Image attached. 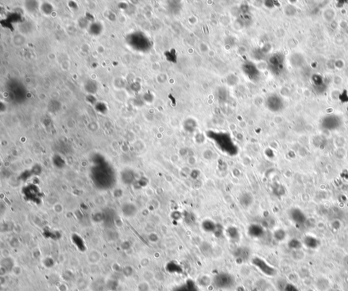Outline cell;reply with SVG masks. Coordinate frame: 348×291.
Wrapping results in <instances>:
<instances>
[{
  "label": "cell",
  "instance_id": "obj_1",
  "mask_svg": "<svg viewBox=\"0 0 348 291\" xmlns=\"http://www.w3.org/2000/svg\"><path fill=\"white\" fill-rule=\"evenodd\" d=\"M213 136H210L211 138H213L214 140L216 142L218 146L219 147L222 151L225 152L227 154L230 155L235 154L237 153V148L233 144L230 135L224 133H214Z\"/></svg>",
  "mask_w": 348,
  "mask_h": 291
},
{
  "label": "cell",
  "instance_id": "obj_2",
  "mask_svg": "<svg viewBox=\"0 0 348 291\" xmlns=\"http://www.w3.org/2000/svg\"><path fill=\"white\" fill-rule=\"evenodd\" d=\"M252 263L258 268L262 273L267 275L268 276H273L276 274V269L269 265L263 259L258 257H255L252 259Z\"/></svg>",
  "mask_w": 348,
  "mask_h": 291
},
{
  "label": "cell",
  "instance_id": "obj_3",
  "mask_svg": "<svg viewBox=\"0 0 348 291\" xmlns=\"http://www.w3.org/2000/svg\"><path fill=\"white\" fill-rule=\"evenodd\" d=\"M214 281L218 287L227 289V288H229L233 285L234 280L230 275L227 274H221L216 276Z\"/></svg>",
  "mask_w": 348,
  "mask_h": 291
},
{
  "label": "cell",
  "instance_id": "obj_4",
  "mask_svg": "<svg viewBox=\"0 0 348 291\" xmlns=\"http://www.w3.org/2000/svg\"><path fill=\"white\" fill-rule=\"evenodd\" d=\"M291 219L296 224H303L305 223L306 217L305 214L299 208H293L290 211Z\"/></svg>",
  "mask_w": 348,
  "mask_h": 291
},
{
  "label": "cell",
  "instance_id": "obj_5",
  "mask_svg": "<svg viewBox=\"0 0 348 291\" xmlns=\"http://www.w3.org/2000/svg\"><path fill=\"white\" fill-rule=\"evenodd\" d=\"M248 233L249 236L254 238H260L265 233L264 228L258 224H252L248 227Z\"/></svg>",
  "mask_w": 348,
  "mask_h": 291
},
{
  "label": "cell",
  "instance_id": "obj_6",
  "mask_svg": "<svg viewBox=\"0 0 348 291\" xmlns=\"http://www.w3.org/2000/svg\"><path fill=\"white\" fill-rule=\"evenodd\" d=\"M254 197L249 192H244L239 197V203L243 207L248 208L253 204Z\"/></svg>",
  "mask_w": 348,
  "mask_h": 291
},
{
  "label": "cell",
  "instance_id": "obj_7",
  "mask_svg": "<svg viewBox=\"0 0 348 291\" xmlns=\"http://www.w3.org/2000/svg\"><path fill=\"white\" fill-rule=\"evenodd\" d=\"M101 258H102L101 253L99 251L95 250H91L89 253H88L87 257V260L88 262L93 265L98 263V262L101 261Z\"/></svg>",
  "mask_w": 348,
  "mask_h": 291
},
{
  "label": "cell",
  "instance_id": "obj_8",
  "mask_svg": "<svg viewBox=\"0 0 348 291\" xmlns=\"http://www.w3.org/2000/svg\"><path fill=\"white\" fill-rule=\"evenodd\" d=\"M217 224L214 221L210 219H206L202 223V228L207 233H214L216 229Z\"/></svg>",
  "mask_w": 348,
  "mask_h": 291
},
{
  "label": "cell",
  "instance_id": "obj_9",
  "mask_svg": "<svg viewBox=\"0 0 348 291\" xmlns=\"http://www.w3.org/2000/svg\"><path fill=\"white\" fill-rule=\"evenodd\" d=\"M304 244L309 248L315 249L318 248L319 245V242L318 239L313 236H307L304 239Z\"/></svg>",
  "mask_w": 348,
  "mask_h": 291
},
{
  "label": "cell",
  "instance_id": "obj_10",
  "mask_svg": "<svg viewBox=\"0 0 348 291\" xmlns=\"http://www.w3.org/2000/svg\"><path fill=\"white\" fill-rule=\"evenodd\" d=\"M226 233L228 236L229 237L230 239L233 240H238L239 238V233L238 230L237 228L234 227H230L226 230Z\"/></svg>",
  "mask_w": 348,
  "mask_h": 291
},
{
  "label": "cell",
  "instance_id": "obj_11",
  "mask_svg": "<svg viewBox=\"0 0 348 291\" xmlns=\"http://www.w3.org/2000/svg\"><path fill=\"white\" fill-rule=\"evenodd\" d=\"M76 286L79 290H84L87 287H88V280L84 277H80L77 280Z\"/></svg>",
  "mask_w": 348,
  "mask_h": 291
},
{
  "label": "cell",
  "instance_id": "obj_12",
  "mask_svg": "<svg viewBox=\"0 0 348 291\" xmlns=\"http://www.w3.org/2000/svg\"><path fill=\"white\" fill-rule=\"evenodd\" d=\"M286 238V233L283 229H277L274 232V238L277 241H282Z\"/></svg>",
  "mask_w": 348,
  "mask_h": 291
},
{
  "label": "cell",
  "instance_id": "obj_13",
  "mask_svg": "<svg viewBox=\"0 0 348 291\" xmlns=\"http://www.w3.org/2000/svg\"><path fill=\"white\" fill-rule=\"evenodd\" d=\"M137 291H149L150 285L147 281H142L137 286Z\"/></svg>",
  "mask_w": 348,
  "mask_h": 291
},
{
  "label": "cell",
  "instance_id": "obj_14",
  "mask_svg": "<svg viewBox=\"0 0 348 291\" xmlns=\"http://www.w3.org/2000/svg\"><path fill=\"white\" fill-rule=\"evenodd\" d=\"M122 274L126 277H129L133 276V268L131 266H129V265H126V266L122 268Z\"/></svg>",
  "mask_w": 348,
  "mask_h": 291
},
{
  "label": "cell",
  "instance_id": "obj_15",
  "mask_svg": "<svg viewBox=\"0 0 348 291\" xmlns=\"http://www.w3.org/2000/svg\"><path fill=\"white\" fill-rule=\"evenodd\" d=\"M11 271H12V274L16 277L20 276H21V274H23V269H22V267H20L19 265H14L13 267L12 268Z\"/></svg>",
  "mask_w": 348,
  "mask_h": 291
},
{
  "label": "cell",
  "instance_id": "obj_16",
  "mask_svg": "<svg viewBox=\"0 0 348 291\" xmlns=\"http://www.w3.org/2000/svg\"><path fill=\"white\" fill-rule=\"evenodd\" d=\"M43 265L46 268H51L55 265V261L50 257H47L43 260Z\"/></svg>",
  "mask_w": 348,
  "mask_h": 291
},
{
  "label": "cell",
  "instance_id": "obj_17",
  "mask_svg": "<svg viewBox=\"0 0 348 291\" xmlns=\"http://www.w3.org/2000/svg\"><path fill=\"white\" fill-rule=\"evenodd\" d=\"M289 246L292 249H298L301 246V243L297 239H292L289 242Z\"/></svg>",
  "mask_w": 348,
  "mask_h": 291
},
{
  "label": "cell",
  "instance_id": "obj_18",
  "mask_svg": "<svg viewBox=\"0 0 348 291\" xmlns=\"http://www.w3.org/2000/svg\"><path fill=\"white\" fill-rule=\"evenodd\" d=\"M148 239H149V241H150L151 242H157L158 240H159V236H158L156 233H150L149 235H148Z\"/></svg>",
  "mask_w": 348,
  "mask_h": 291
},
{
  "label": "cell",
  "instance_id": "obj_19",
  "mask_svg": "<svg viewBox=\"0 0 348 291\" xmlns=\"http://www.w3.org/2000/svg\"><path fill=\"white\" fill-rule=\"evenodd\" d=\"M285 291H300L296 287L292 284H288L285 288Z\"/></svg>",
  "mask_w": 348,
  "mask_h": 291
},
{
  "label": "cell",
  "instance_id": "obj_20",
  "mask_svg": "<svg viewBox=\"0 0 348 291\" xmlns=\"http://www.w3.org/2000/svg\"><path fill=\"white\" fill-rule=\"evenodd\" d=\"M112 268L114 271L115 272H120L122 271V269L121 267V265L118 263H114L112 266Z\"/></svg>",
  "mask_w": 348,
  "mask_h": 291
},
{
  "label": "cell",
  "instance_id": "obj_21",
  "mask_svg": "<svg viewBox=\"0 0 348 291\" xmlns=\"http://www.w3.org/2000/svg\"><path fill=\"white\" fill-rule=\"evenodd\" d=\"M2 255L4 258H10V251H9L8 249H6V248L3 249V250H2Z\"/></svg>",
  "mask_w": 348,
  "mask_h": 291
},
{
  "label": "cell",
  "instance_id": "obj_22",
  "mask_svg": "<svg viewBox=\"0 0 348 291\" xmlns=\"http://www.w3.org/2000/svg\"><path fill=\"white\" fill-rule=\"evenodd\" d=\"M57 288H58L59 291H68V287L67 286V284H61Z\"/></svg>",
  "mask_w": 348,
  "mask_h": 291
},
{
  "label": "cell",
  "instance_id": "obj_23",
  "mask_svg": "<svg viewBox=\"0 0 348 291\" xmlns=\"http://www.w3.org/2000/svg\"><path fill=\"white\" fill-rule=\"evenodd\" d=\"M6 274H7V269L1 265V267H0V276H6Z\"/></svg>",
  "mask_w": 348,
  "mask_h": 291
},
{
  "label": "cell",
  "instance_id": "obj_24",
  "mask_svg": "<svg viewBox=\"0 0 348 291\" xmlns=\"http://www.w3.org/2000/svg\"><path fill=\"white\" fill-rule=\"evenodd\" d=\"M148 258H144L142 259L141 261V266L142 267H146L148 265V263H149V261L148 260H147Z\"/></svg>",
  "mask_w": 348,
  "mask_h": 291
},
{
  "label": "cell",
  "instance_id": "obj_25",
  "mask_svg": "<svg viewBox=\"0 0 348 291\" xmlns=\"http://www.w3.org/2000/svg\"><path fill=\"white\" fill-rule=\"evenodd\" d=\"M309 291H314V290H309Z\"/></svg>",
  "mask_w": 348,
  "mask_h": 291
}]
</instances>
